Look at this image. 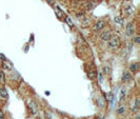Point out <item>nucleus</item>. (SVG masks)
Listing matches in <instances>:
<instances>
[{
  "mask_svg": "<svg viewBox=\"0 0 140 119\" xmlns=\"http://www.w3.org/2000/svg\"><path fill=\"white\" fill-rule=\"evenodd\" d=\"M48 2L51 4V5H54V4H55V0H48Z\"/></svg>",
  "mask_w": 140,
  "mask_h": 119,
  "instance_id": "393cba45",
  "label": "nucleus"
},
{
  "mask_svg": "<svg viewBox=\"0 0 140 119\" xmlns=\"http://www.w3.org/2000/svg\"><path fill=\"white\" fill-rule=\"evenodd\" d=\"M133 78V76H132V73L130 72V71H125L123 73V76H122V81L123 82H129V81H131Z\"/></svg>",
  "mask_w": 140,
  "mask_h": 119,
  "instance_id": "0eeeda50",
  "label": "nucleus"
},
{
  "mask_svg": "<svg viewBox=\"0 0 140 119\" xmlns=\"http://www.w3.org/2000/svg\"><path fill=\"white\" fill-rule=\"evenodd\" d=\"M2 67H3V70L10 72V71L13 70V63H12L11 61H9L7 59H5V60H3V62H2Z\"/></svg>",
  "mask_w": 140,
  "mask_h": 119,
  "instance_id": "423d86ee",
  "label": "nucleus"
},
{
  "mask_svg": "<svg viewBox=\"0 0 140 119\" xmlns=\"http://www.w3.org/2000/svg\"><path fill=\"white\" fill-rule=\"evenodd\" d=\"M96 76H97V73L95 71H91L88 73V78L90 79H94V78H96Z\"/></svg>",
  "mask_w": 140,
  "mask_h": 119,
  "instance_id": "6ab92c4d",
  "label": "nucleus"
},
{
  "mask_svg": "<svg viewBox=\"0 0 140 119\" xmlns=\"http://www.w3.org/2000/svg\"><path fill=\"white\" fill-rule=\"evenodd\" d=\"M98 77H99V81L101 82V81H102V74H101V73H100V74L98 75Z\"/></svg>",
  "mask_w": 140,
  "mask_h": 119,
  "instance_id": "c85d7f7f",
  "label": "nucleus"
},
{
  "mask_svg": "<svg viewBox=\"0 0 140 119\" xmlns=\"http://www.w3.org/2000/svg\"><path fill=\"white\" fill-rule=\"evenodd\" d=\"M124 112H125V106L124 105H120L119 108H118V110H117V114L118 115H122V114H124Z\"/></svg>",
  "mask_w": 140,
  "mask_h": 119,
  "instance_id": "f3484780",
  "label": "nucleus"
},
{
  "mask_svg": "<svg viewBox=\"0 0 140 119\" xmlns=\"http://www.w3.org/2000/svg\"><path fill=\"white\" fill-rule=\"evenodd\" d=\"M54 11H55V14H56V16L58 17L59 19H61L63 17V12L61 11L60 9L58 8V6H55V9H54Z\"/></svg>",
  "mask_w": 140,
  "mask_h": 119,
  "instance_id": "ddd939ff",
  "label": "nucleus"
},
{
  "mask_svg": "<svg viewBox=\"0 0 140 119\" xmlns=\"http://www.w3.org/2000/svg\"><path fill=\"white\" fill-rule=\"evenodd\" d=\"M111 36H112V32H111L110 30L103 31V32L100 34V38H101V40H103V41H109Z\"/></svg>",
  "mask_w": 140,
  "mask_h": 119,
  "instance_id": "39448f33",
  "label": "nucleus"
},
{
  "mask_svg": "<svg viewBox=\"0 0 140 119\" xmlns=\"http://www.w3.org/2000/svg\"><path fill=\"white\" fill-rule=\"evenodd\" d=\"M104 73H105V74H110V73H111L110 67H104Z\"/></svg>",
  "mask_w": 140,
  "mask_h": 119,
  "instance_id": "5701e85b",
  "label": "nucleus"
},
{
  "mask_svg": "<svg viewBox=\"0 0 140 119\" xmlns=\"http://www.w3.org/2000/svg\"><path fill=\"white\" fill-rule=\"evenodd\" d=\"M105 25H106V22H105L104 20H98L97 22L95 23L94 25V30L96 32H98V31H101L103 29L105 28Z\"/></svg>",
  "mask_w": 140,
  "mask_h": 119,
  "instance_id": "7ed1b4c3",
  "label": "nucleus"
},
{
  "mask_svg": "<svg viewBox=\"0 0 140 119\" xmlns=\"http://www.w3.org/2000/svg\"><path fill=\"white\" fill-rule=\"evenodd\" d=\"M134 41H135V43H137V44L140 43V37H139V36H136V37H135V39H134Z\"/></svg>",
  "mask_w": 140,
  "mask_h": 119,
  "instance_id": "b1692460",
  "label": "nucleus"
},
{
  "mask_svg": "<svg viewBox=\"0 0 140 119\" xmlns=\"http://www.w3.org/2000/svg\"><path fill=\"white\" fill-rule=\"evenodd\" d=\"M0 58H1L2 60H5V59H6V57H5V56H4V55H2V54H0Z\"/></svg>",
  "mask_w": 140,
  "mask_h": 119,
  "instance_id": "cd10ccee",
  "label": "nucleus"
},
{
  "mask_svg": "<svg viewBox=\"0 0 140 119\" xmlns=\"http://www.w3.org/2000/svg\"><path fill=\"white\" fill-rule=\"evenodd\" d=\"M76 17H77L78 19H83L84 18V13H83V12H79V13L76 14Z\"/></svg>",
  "mask_w": 140,
  "mask_h": 119,
  "instance_id": "412c9836",
  "label": "nucleus"
},
{
  "mask_svg": "<svg viewBox=\"0 0 140 119\" xmlns=\"http://www.w3.org/2000/svg\"><path fill=\"white\" fill-rule=\"evenodd\" d=\"M107 43H109V48L111 50H118L121 45V40L117 35H112L109 41H107Z\"/></svg>",
  "mask_w": 140,
  "mask_h": 119,
  "instance_id": "f257e3e1",
  "label": "nucleus"
},
{
  "mask_svg": "<svg viewBox=\"0 0 140 119\" xmlns=\"http://www.w3.org/2000/svg\"><path fill=\"white\" fill-rule=\"evenodd\" d=\"M104 97H105V100L107 101V102H113V100H114V95H113V93H105L104 94Z\"/></svg>",
  "mask_w": 140,
  "mask_h": 119,
  "instance_id": "9d476101",
  "label": "nucleus"
},
{
  "mask_svg": "<svg viewBox=\"0 0 140 119\" xmlns=\"http://www.w3.org/2000/svg\"><path fill=\"white\" fill-rule=\"evenodd\" d=\"M136 119H140V116L138 115V116H136Z\"/></svg>",
  "mask_w": 140,
  "mask_h": 119,
  "instance_id": "c756f323",
  "label": "nucleus"
},
{
  "mask_svg": "<svg viewBox=\"0 0 140 119\" xmlns=\"http://www.w3.org/2000/svg\"><path fill=\"white\" fill-rule=\"evenodd\" d=\"M125 33H126V36L129 37H132L135 33V30H134V24L133 23H127L126 24V28H125Z\"/></svg>",
  "mask_w": 140,
  "mask_h": 119,
  "instance_id": "20e7f679",
  "label": "nucleus"
},
{
  "mask_svg": "<svg viewBox=\"0 0 140 119\" xmlns=\"http://www.w3.org/2000/svg\"><path fill=\"white\" fill-rule=\"evenodd\" d=\"M5 83V76H4L3 72H0V84Z\"/></svg>",
  "mask_w": 140,
  "mask_h": 119,
  "instance_id": "a211bd4d",
  "label": "nucleus"
},
{
  "mask_svg": "<svg viewBox=\"0 0 140 119\" xmlns=\"http://www.w3.org/2000/svg\"><path fill=\"white\" fill-rule=\"evenodd\" d=\"M99 105L103 106V99L102 98H99Z\"/></svg>",
  "mask_w": 140,
  "mask_h": 119,
  "instance_id": "a878e982",
  "label": "nucleus"
},
{
  "mask_svg": "<svg viewBox=\"0 0 140 119\" xmlns=\"http://www.w3.org/2000/svg\"><path fill=\"white\" fill-rule=\"evenodd\" d=\"M90 24H91V19L87 18V17H84L82 19V21H81V26L82 28H87V26H90Z\"/></svg>",
  "mask_w": 140,
  "mask_h": 119,
  "instance_id": "6e6552de",
  "label": "nucleus"
},
{
  "mask_svg": "<svg viewBox=\"0 0 140 119\" xmlns=\"http://www.w3.org/2000/svg\"><path fill=\"white\" fill-rule=\"evenodd\" d=\"M0 97L2 99L7 98V91L5 90V87H0Z\"/></svg>",
  "mask_w": 140,
  "mask_h": 119,
  "instance_id": "4468645a",
  "label": "nucleus"
},
{
  "mask_svg": "<svg viewBox=\"0 0 140 119\" xmlns=\"http://www.w3.org/2000/svg\"><path fill=\"white\" fill-rule=\"evenodd\" d=\"M133 12H134V8H133L132 5L127 6V9H126V13H127V14H129V15H130V14H132Z\"/></svg>",
  "mask_w": 140,
  "mask_h": 119,
  "instance_id": "4be33fe9",
  "label": "nucleus"
},
{
  "mask_svg": "<svg viewBox=\"0 0 140 119\" xmlns=\"http://www.w3.org/2000/svg\"><path fill=\"white\" fill-rule=\"evenodd\" d=\"M124 97H125V90L121 89V90H120V95H119V101H120V102H121V101L124 99Z\"/></svg>",
  "mask_w": 140,
  "mask_h": 119,
  "instance_id": "dca6fc26",
  "label": "nucleus"
},
{
  "mask_svg": "<svg viewBox=\"0 0 140 119\" xmlns=\"http://www.w3.org/2000/svg\"><path fill=\"white\" fill-rule=\"evenodd\" d=\"M138 111H139V99L137 98L136 100H135V104L132 108V112L133 113H138Z\"/></svg>",
  "mask_w": 140,
  "mask_h": 119,
  "instance_id": "9b49d317",
  "label": "nucleus"
},
{
  "mask_svg": "<svg viewBox=\"0 0 140 119\" xmlns=\"http://www.w3.org/2000/svg\"><path fill=\"white\" fill-rule=\"evenodd\" d=\"M95 6H96V2L91 1V2H88L87 5H85V10H87V11H91V10H93Z\"/></svg>",
  "mask_w": 140,
  "mask_h": 119,
  "instance_id": "2eb2a0df",
  "label": "nucleus"
},
{
  "mask_svg": "<svg viewBox=\"0 0 140 119\" xmlns=\"http://www.w3.org/2000/svg\"><path fill=\"white\" fill-rule=\"evenodd\" d=\"M28 105H29V111L32 112V114H37V112H38V105H37V103L35 102V101L34 100H29L28 101Z\"/></svg>",
  "mask_w": 140,
  "mask_h": 119,
  "instance_id": "f03ea898",
  "label": "nucleus"
},
{
  "mask_svg": "<svg viewBox=\"0 0 140 119\" xmlns=\"http://www.w3.org/2000/svg\"><path fill=\"white\" fill-rule=\"evenodd\" d=\"M130 70L132 71V73H135L139 70V63L138 62H135V63H132L130 65Z\"/></svg>",
  "mask_w": 140,
  "mask_h": 119,
  "instance_id": "f8f14e48",
  "label": "nucleus"
},
{
  "mask_svg": "<svg viewBox=\"0 0 140 119\" xmlns=\"http://www.w3.org/2000/svg\"><path fill=\"white\" fill-rule=\"evenodd\" d=\"M0 119H4V114L1 111H0Z\"/></svg>",
  "mask_w": 140,
  "mask_h": 119,
  "instance_id": "bb28decb",
  "label": "nucleus"
},
{
  "mask_svg": "<svg viewBox=\"0 0 140 119\" xmlns=\"http://www.w3.org/2000/svg\"><path fill=\"white\" fill-rule=\"evenodd\" d=\"M114 21H115V23L118 24V25H124V19L122 18V17H120V16H116V17H115Z\"/></svg>",
  "mask_w": 140,
  "mask_h": 119,
  "instance_id": "1a4fd4ad",
  "label": "nucleus"
},
{
  "mask_svg": "<svg viewBox=\"0 0 140 119\" xmlns=\"http://www.w3.org/2000/svg\"><path fill=\"white\" fill-rule=\"evenodd\" d=\"M65 21H66V23L71 26V28H73V26H74V23H73V21L71 20L70 17H65Z\"/></svg>",
  "mask_w": 140,
  "mask_h": 119,
  "instance_id": "aec40b11",
  "label": "nucleus"
}]
</instances>
